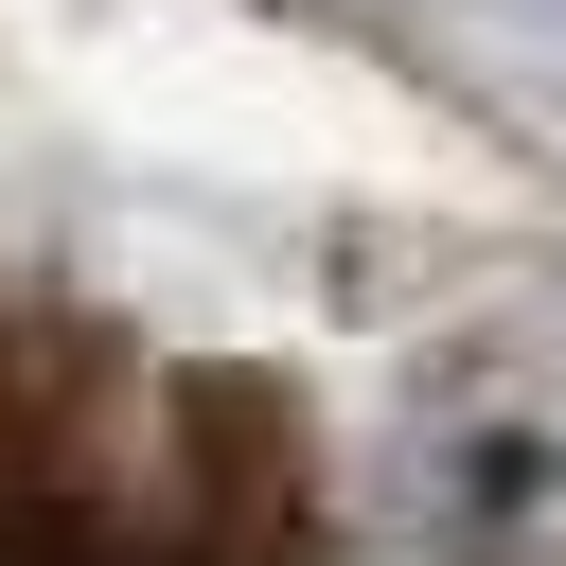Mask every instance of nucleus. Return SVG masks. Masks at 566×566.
I'll list each match as a JSON object with an SVG mask.
<instances>
[]
</instances>
